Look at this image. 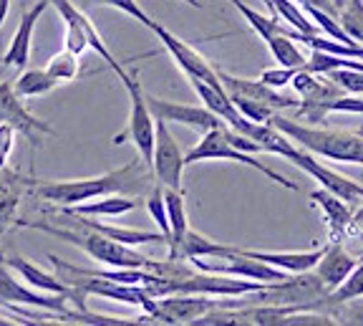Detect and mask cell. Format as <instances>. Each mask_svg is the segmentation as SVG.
<instances>
[{
    "label": "cell",
    "mask_w": 363,
    "mask_h": 326,
    "mask_svg": "<svg viewBox=\"0 0 363 326\" xmlns=\"http://www.w3.org/2000/svg\"><path fill=\"white\" fill-rule=\"evenodd\" d=\"M51 6L48 0H38L30 11L23 13L21 23H18L16 33L11 38V46H8L6 56H3V63H6L8 69H23L30 58V38H33V31L35 23H38V18L45 13V8Z\"/></svg>",
    "instance_id": "18"
},
{
    "label": "cell",
    "mask_w": 363,
    "mask_h": 326,
    "mask_svg": "<svg viewBox=\"0 0 363 326\" xmlns=\"http://www.w3.org/2000/svg\"><path fill=\"white\" fill-rule=\"evenodd\" d=\"M0 298H6L11 303H18V306H33V309H40V311H53L58 314V319L63 321V316L68 314V301H74L71 296L66 293H40L38 288H28L18 283L11 273V266H0Z\"/></svg>",
    "instance_id": "13"
},
{
    "label": "cell",
    "mask_w": 363,
    "mask_h": 326,
    "mask_svg": "<svg viewBox=\"0 0 363 326\" xmlns=\"http://www.w3.org/2000/svg\"><path fill=\"white\" fill-rule=\"evenodd\" d=\"M353 298H363V263H358L356 268L351 271V276H348L340 286H335L333 291L323 298V303L318 306V311H320V314H325L330 306L353 301Z\"/></svg>",
    "instance_id": "29"
},
{
    "label": "cell",
    "mask_w": 363,
    "mask_h": 326,
    "mask_svg": "<svg viewBox=\"0 0 363 326\" xmlns=\"http://www.w3.org/2000/svg\"><path fill=\"white\" fill-rule=\"evenodd\" d=\"M295 3H298V0H265V6L272 11V16L285 21L293 31H301V33H323V31L315 26V21L308 18V13L301 11Z\"/></svg>",
    "instance_id": "25"
},
{
    "label": "cell",
    "mask_w": 363,
    "mask_h": 326,
    "mask_svg": "<svg viewBox=\"0 0 363 326\" xmlns=\"http://www.w3.org/2000/svg\"><path fill=\"white\" fill-rule=\"evenodd\" d=\"M230 3H233V6L242 13V18L247 21L250 26H252V31H255V33L260 36L265 43H270V40L275 38L278 33H288L290 36V26H283L275 16H272V18L260 16V13L252 11V8H250L247 3H242V0H230Z\"/></svg>",
    "instance_id": "28"
},
{
    "label": "cell",
    "mask_w": 363,
    "mask_h": 326,
    "mask_svg": "<svg viewBox=\"0 0 363 326\" xmlns=\"http://www.w3.org/2000/svg\"><path fill=\"white\" fill-rule=\"evenodd\" d=\"M361 134H363V129H361Z\"/></svg>",
    "instance_id": "48"
},
{
    "label": "cell",
    "mask_w": 363,
    "mask_h": 326,
    "mask_svg": "<svg viewBox=\"0 0 363 326\" xmlns=\"http://www.w3.org/2000/svg\"><path fill=\"white\" fill-rule=\"evenodd\" d=\"M6 160H8V155H3V152H0V170L6 167Z\"/></svg>",
    "instance_id": "45"
},
{
    "label": "cell",
    "mask_w": 363,
    "mask_h": 326,
    "mask_svg": "<svg viewBox=\"0 0 363 326\" xmlns=\"http://www.w3.org/2000/svg\"><path fill=\"white\" fill-rule=\"evenodd\" d=\"M147 102L149 109H152V114L157 119H164L167 124L174 121V124H184V126H192L197 132H210V129H217V126H227V121L222 116H217L212 109L202 107H192V104H177L169 102V99H159L147 94Z\"/></svg>",
    "instance_id": "14"
},
{
    "label": "cell",
    "mask_w": 363,
    "mask_h": 326,
    "mask_svg": "<svg viewBox=\"0 0 363 326\" xmlns=\"http://www.w3.org/2000/svg\"><path fill=\"white\" fill-rule=\"evenodd\" d=\"M16 129L11 124H0V152L3 155H11L13 144H16Z\"/></svg>",
    "instance_id": "39"
},
{
    "label": "cell",
    "mask_w": 363,
    "mask_h": 326,
    "mask_svg": "<svg viewBox=\"0 0 363 326\" xmlns=\"http://www.w3.org/2000/svg\"><path fill=\"white\" fill-rule=\"evenodd\" d=\"M338 21L343 31L363 46V0H346V6L338 13Z\"/></svg>",
    "instance_id": "31"
},
{
    "label": "cell",
    "mask_w": 363,
    "mask_h": 326,
    "mask_svg": "<svg viewBox=\"0 0 363 326\" xmlns=\"http://www.w3.org/2000/svg\"><path fill=\"white\" fill-rule=\"evenodd\" d=\"M358 261L363 263V233H361V253H358Z\"/></svg>",
    "instance_id": "46"
},
{
    "label": "cell",
    "mask_w": 363,
    "mask_h": 326,
    "mask_svg": "<svg viewBox=\"0 0 363 326\" xmlns=\"http://www.w3.org/2000/svg\"><path fill=\"white\" fill-rule=\"evenodd\" d=\"M238 251L240 248L212 241V238L197 233V230H187V235H184L179 246L169 253V258H182V261H192V258H230Z\"/></svg>",
    "instance_id": "23"
},
{
    "label": "cell",
    "mask_w": 363,
    "mask_h": 326,
    "mask_svg": "<svg viewBox=\"0 0 363 326\" xmlns=\"http://www.w3.org/2000/svg\"><path fill=\"white\" fill-rule=\"evenodd\" d=\"M325 248H328V243L325 246H313L311 251H245V256H252V258H260V261H265V263L275 266V268L285 271V273H303V271H313L315 268V263L323 258Z\"/></svg>",
    "instance_id": "20"
},
{
    "label": "cell",
    "mask_w": 363,
    "mask_h": 326,
    "mask_svg": "<svg viewBox=\"0 0 363 326\" xmlns=\"http://www.w3.org/2000/svg\"><path fill=\"white\" fill-rule=\"evenodd\" d=\"M139 207V200L136 197H126V195H104V197H96L94 202H81V205H71L63 207L68 212H76V215H91V217H119L126 215V212L136 210Z\"/></svg>",
    "instance_id": "24"
},
{
    "label": "cell",
    "mask_w": 363,
    "mask_h": 326,
    "mask_svg": "<svg viewBox=\"0 0 363 326\" xmlns=\"http://www.w3.org/2000/svg\"><path fill=\"white\" fill-rule=\"evenodd\" d=\"M48 3L56 8L58 16H61L63 23H66V38H63V48L74 51L76 56H81L86 48H94V51H96L99 56L108 63V69H111L113 74H116V76L124 74V71H126L124 63H119L116 58H113V53L108 51L106 43H104L101 33L96 31V26L91 23V18L86 16L84 11H79L71 0H48Z\"/></svg>",
    "instance_id": "6"
},
{
    "label": "cell",
    "mask_w": 363,
    "mask_h": 326,
    "mask_svg": "<svg viewBox=\"0 0 363 326\" xmlns=\"http://www.w3.org/2000/svg\"><path fill=\"white\" fill-rule=\"evenodd\" d=\"M33 180H23L18 172L0 170V235L6 228L18 225V205H21L23 188H30Z\"/></svg>",
    "instance_id": "22"
},
{
    "label": "cell",
    "mask_w": 363,
    "mask_h": 326,
    "mask_svg": "<svg viewBox=\"0 0 363 326\" xmlns=\"http://www.w3.org/2000/svg\"><path fill=\"white\" fill-rule=\"evenodd\" d=\"M68 286L76 288L84 296H101L108 301L129 303V306H142L144 314H152L157 306V298L147 291L144 286H134V283H119V281L101 278V276H89V273H74V271H58Z\"/></svg>",
    "instance_id": "8"
},
{
    "label": "cell",
    "mask_w": 363,
    "mask_h": 326,
    "mask_svg": "<svg viewBox=\"0 0 363 326\" xmlns=\"http://www.w3.org/2000/svg\"><path fill=\"white\" fill-rule=\"evenodd\" d=\"M215 306H225V301H217V296H204V293H169L157 298L154 311L144 316L147 324H194Z\"/></svg>",
    "instance_id": "9"
},
{
    "label": "cell",
    "mask_w": 363,
    "mask_h": 326,
    "mask_svg": "<svg viewBox=\"0 0 363 326\" xmlns=\"http://www.w3.org/2000/svg\"><path fill=\"white\" fill-rule=\"evenodd\" d=\"M182 3H187V6H192V8H202V3H199V0H182Z\"/></svg>",
    "instance_id": "44"
},
{
    "label": "cell",
    "mask_w": 363,
    "mask_h": 326,
    "mask_svg": "<svg viewBox=\"0 0 363 326\" xmlns=\"http://www.w3.org/2000/svg\"><path fill=\"white\" fill-rule=\"evenodd\" d=\"M142 160V157H139ZM139 160H131L129 165L111 170L99 178H81V180H56V183H33V192L40 200L53 202V205L71 207L81 202L96 200L104 195L124 192L134 183L136 172H139Z\"/></svg>",
    "instance_id": "3"
},
{
    "label": "cell",
    "mask_w": 363,
    "mask_h": 326,
    "mask_svg": "<svg viewBox=\"0 0 363 326\" xmlns=\"http://www.w3.org/2000/svg\"><path fill=\"white\" fill-rule=\"evenodd\" d=\"M301 69H290V66H280L278 63V69H265L260 74V81L267 86H272V89H283V86L293 84L295 74H298Z\"/></svg>",
    "instance_id": "37"
},
{
    "label": "cell",
    "mask_w": 363,
    "mask_h": 326,
    "mask_svg": "<svg viewBox=\"0 0 363 326\" xmlns=\"http://www.w3.org/2000/svg\"><path fill=\"white\" fill-rule=\"evenodd\" d=\"M207 160H225V162H240V165H247L252 170H257L260 175H265L267 180L272 183H278L280 188L290 190L295 192L298 185L285 180L280 172L270 170L262 160H257V155H250V152H242L240 147H235L230 142V126H217V129H210V132H204L202 139H199L197 147H192L184 155V162L187 165H194V162H207Z\"/></svg>",
    "instance_id": "5"
},
{
    "label": "cell",
    "mask_w": 363,
    "mask_h": 326,
    "mask_svg": "<svg viewBox=\"0 0 363 326\" xmlns=\"http://www.w3.org/2000/svg\"><path fill=\"white\" fill-rule=\"evenodd\" d=\"M3 263L11 266V271H16V273H21L23 278L28 281V286L38 288V291H45V293H66V296L74 298L76 309H86V303H84L86 296L76 291V288L68 286L61 276L45 273V271H40L38 266H33L23 256H8V258H3Z\"/></svg>",
    "instance_id": "17"
},
{
    "label": "cell",
    "mask_w": 363,
    "mask_h": 326,
    "mask_svg": "<svg viewBox=\"0 0 363 326\" xmlns=\"http://www.w3.org/2000/svg\"><path fill=\"white\" fill-rule=\"evenodd\" d=\"M147 210L152 215V220L159 225V230L167 235V243H169V210H167V195L164 185H154L152 192L147 197Z\"/></svg>",
    "instance_id": "32"
},
{
    "label": "cell",
    "mask_w": 363,
    "mask_h": 326,
    "mask_svg": "<svg viewBox=\"0 0 363 326\" xmlns=\"http://www.w3.org/2000/svg\"><path fill=\"white\" fill-rule=\"evenodd\" d=\"M58 220L63 225H51V223H43V220H18V225L21 228L40 230V233H48L53 238H61V241L81 248L94 261H99L104 266H111V268H147V271L152 268L154 263L152 258L134 251V246H124V243L113 241L108 235L94 230L79 215H74V212L61 210Z\"/></svg>",
    "instance_id": "1"
},
{
    "label": "cell",
    "mask_w": 363,
    "mask_h": 326,
    "mask_svg": "<svg viewBox=\"0 0 363 326\" xmlns=\"http://www.w3.org/2000/svg\"><path fill=\"white\" fill-rule=\"evenodd\" d=\"M303 8L306 6H311V8H320V11H325V13H330V16H335L338 18V13H340V8L335 6L333 0H298Z\"/></svg>",
    "instance_id": "40"
},
{
    "label": "cell",
    "mask_w": 363,
    "mask_h": 326,
    "mask_svg": "<svg viewBox=\"0 0 363 326\" xmlns=\"http://www.w3.org/2000/svg\"><path fill=\"white\" fill-rule=\"evenodd\" d=\"M325 314L333 319V324H363V303H356L353 298V301L330 306Z\"/></svg>",
    "instance_id": "35"
},
{
    "label": "cell",
    "mask_w": 363,
    "mask_h": 326,
    "mask_svg": "<svg viewBox=\"0 0 363 326\" xmlns=\"http://www.w3.org/2000/svg\"><path fill=\"white\" fill-rule=\"evenodd\" d=\"M8 324H18V321L6 311V314H0V326H8Z\"/></svg>",
    "instance_id": "43"
},
{
    "label": "cell",
    "mask_w": 363,
    "mask_h": 326,
    "mask_svg": "<svg viewBox=\"0 0 363 326\" xmlns=\"http://www.w3.org/2000/svg\"><path fill=\"white\" fill-rule=\"evenodd\" d=\"M272 58L280 63V66H290V69H306L308 66V56L295 46V38L288 33H278L275 38L267 43Z\"/></svg>",
    "instance_id": "30"
},
{
    "label": "cell",
    "mask_w": 363,
    "mask_h": 326,
    "mask_svg": "<svg viewBox=\"0 0 363 326\" xmlns=\"http://www.w3.org/2000/svg\"><path fill=\"white\" fill-rule=\"evenodd\" d=\"M358 263H361L358 256L348 253L346 248H343V241H328V248H325L323 258L318 261L313 271H315L318 278L333 291L335 286H340V283L351 276V271L356 268Z\"/></svg>",
    "instance_id": "19"
},
{
    "label": "cell",
    "mask_w": 363,
    "mask_h": 326,
    "mask_svg": "<svg viewBox=\"0 0 363 326\" xmlns=\"http://www.w3.org/2000/svg\"><path fill=\"white\" fill-rule=\"evenodd\" d=\"M222 84H225L227 94L233 99H245V102H257L262 107L272 109V112H283V109H298L301 107V97L293 99L288 94H280V89L262 84L260 79H242V76H233L227 71L217 69Z\"/></svg>",
    "instance_id": "15"
},
{
    "label": "cell",
    "mask_w": 363,
    "mask_h": 326,
    "mask_svg": "<svg viewBox=\"0 0 363 326\" xmlns=\"http://www.w3.org/2000/svg\"><path fill=\"white\" fill-rule=\"evenodd\" d=\"M45 69L51 71L53 76H56L58 81H74L76 76H79V56H76L74 51H68V48H63V51L53 53L51 61H48V66Z\"/></svg>",
    "instance_id": "33"
},
{
    "label": "cell",
    "mask_w": 363,
    "mask_h": 326,
    "mask_svg": "<svg viewBox=\"0 0 363 326\" xmlns=\"http://www.w3.org/2000/svg\"><path fill=\"white\" fill-rule=\"evenodd\" d=\"M164 195H167V210H169V253H172L189 230L187 207H184V192L182 190L164 188Z\"/></svg>",
    "instance_id": "26"
},
{
    "label": "cell",
    "mask_w": 363,
    "mask_h": 326,
    "mask_svg": "<svg viewBox=\"0 0 363 326\" xmlns=\"http://www.w3.org/2000/svg\"><path fill=\"white\" fill-rule=\"evenodd\" d=\"M81 3H84V8H99V6L116 8V11L136 18V21H139V23H142L144 28H149V31H152V26H154V18H149L147 13H144V8L139 6L136 0H81Z\"/></svg>",
    "instance_id": "34"
},
{
    "label": "cell",
    "mask_w": 363,
    "mask_h": 326,
    "mask_svg": "<svg viewBox=\"0 0 363 326\" xmlns=\"http://www.w3.org/2000/svg\"><path fill=\"white\" fill-rule=\"evenodd\" d=\"M187 81L192 84V89L197 92V97L202 99L204 107L212 109L217 116H222L230 129H235V126L245 119V114L240 112L238 107H235L233 97L227 94L225 86H212V84H207V81H202V79H194V76H189Z\"/></svg>",
    "instance_id": "21"
},
{
    "label": "cell",
    "mask_w": 363,
    "mask_h": 326,
    "mask_svg": "<svg viewBox=\"0 0 363 326\" xmlns=\"http://www.w3.org/2000/svg\"><path fill=\"white\" fill-rule=\"evenodd\" d=\"M8 8H11V0H0V26L6 23V16H8Z\"/></svg>",
    "instance_id": "42"
},
{
    "label": "cell",
    "mask_w": 363,
    "mask_h": 326,
    "mask_svg": "<svg viewBox=\"0 0 363 326\" xmlns=\"http://www.w3.org/2000/svg\"><path fill=\"white\" fill-rule=\"evenodd\" d=\"M311 200L323 210V220L328 223L330 230V241H346L348 235H361L353 225V210L348 200H343L325 188L313 190Z\"/></svg>",
    "instance_id": "16"
},
{
    "label": "cell",
    "mask_w": 363,
    "mask_h": 326,
    "mask_svg": "<svg viewBox=\"0 0 363 326\" xmlns=\"http://www.w3.org/2000/svg\"><path fill=\"white\" fill-rule=\"evenodd\" d=\"M330 79L335 84H340L348 94H356V97H363V71L358 69H335L330 71Z\"/></svg>",
    "instance_id": "36"
},
{
    "label": "cell",
    "mask_w": 363,
    "mask_h": 326,
    "mask_svg": "<svg viewBox=\"0 0 363 326\" xmlns=\"http://www.w3.org/2000/svg\"><path fill=\"white\" fill-rule=\"evenodd\" d=\"M119 79L131 99V109H129V124H126L124 132L113 137V144H124L126 139H131L139 157H142V162L147 167H152L154 142H157V119H154L152 109H149L147 92L142 89V81H139L136 71H124Z\"/></svg>",
    "instance_id": "4"
},
{
    "label": "cell",
    "mask_w": 363,
    "mask_h": 326,
    "mask_svg": "<svg viewBox=\"0 0 363 326\" xmlns=\"http://www.w3.org/2000/svg\"><path fill=\"white\" fill-rule=\"evenodd\" d=\"M330 114H363V99H358L356 94H346L338 102H333Z\"/></svg>",
    "instance_id": "38"
},
{
    "label": "cell",
    "mask_w": 363,
    "mask_h": 326,
    "mask_svg": "<svg viewBox=\"0 0 363 326\" xmlns=\"http://www.w3.org/2000/svg\"><path fill=\"white\" fill-rule=\"evenodd\" d=\"M58 84H61V81L48 69H28L18 76L13 86H16V92L21 94V97L30 99V97H43V94L53 92Z\"/></svg>",
    "instance_id": "27"
},
{
    "label": "cell",
    "mask_w": 363,
    "mask_h": 326,
    "mask_svg": "<svg viewBox=\"0 0 363 326\" xmlns=\"http://www.w3.org/2000/svg\"><path fill=\"white\" fill-rule=\"evenodd\" d=\"M184 167H187V162H184V155H182L174 134L169 132L164 119H157V142H154L152 160V172L157 183L172 190H182V172H184Z\"/></svg>",
    "instance_id": "12"
},
{
    "label": "cell",
    "mask_w": 363,
    "mask_h": 326,
    "mask_svg": "<svg viewBox=\"0 0 363 326\" xmlns=\"http://www.w3.org/2000/svg\"><path fill=\"white\" fill-rule=\"evenodd\" d=\"M333 3H335V6H338V8H343V6H346V0H333Z\"/></svg>",
    "instance_id": "47"
},
{
    "label": "cell",
    "mask_w": 363,
    "mask_h": 326,
    "mask_svg": "<svg viewBox=\"0 0 363 326\" xmlns=\"http://www.w3.org/2000/svg\"><path fill=\"white\" fill-rule=\"evenodd\" d=\"M293 89L301 97L298 107V119H306L308 124H320L330 114L333 102L346 97V89L335 84L328 74H313L308 69H301L293 79Z\"/></svg>",
    "instance_id": "7"
},
{
    "label": "cell",
    "mask_w": 363,
    "mask_h": 326,
    "mask_svg": "<svg viewBox=\"0 0 363 326\" xmlns=\"http://www.w3.org/2000/svg\"><path fill=\"white\" fill-rule=\"evenodd\" d=\"M353 225H356L358 233H363V202L353 210Z\"/></svg>",
    "instance_id": "41"
},
{
    "label": "cell",
    "mask_w": 363,
    "mask_h": 326,
    "mask_svg": "<svg viewBox=\"0 0 363 326\" xmlns=\"http://www.w3.org/2000/svg\"><path fill=\"white\" fill-rule=\"evenodd\" d=\"M270 124L278 126L280 132L288 134L298 147L308 149L311 155L325 157L333 162H351L363 165V134L361 132H343V129H320L315 124L285 119L280 114L270 116Z\"/></svg>",
    "instance_id": "2"
},
{
    "label": "cell",
    "mask_w": 363,
    "mask_h": 326,
    "mask_svg": "<svg viewBox=\"0 0 363 326\" xmlns=\"http://www.w3.org/2000/svg\"><path fill=\"white\" fill-rule=\"evenodd\" d=\"M0 124H11L18 134L28 139L33 147L40 144V137H53V129L48 121L38 119L21 104V94L16 92L13 84H0Z\"/></svg>",
    "instance_id": "10"
},
{
    "label": "cell",
    "mask_w": 363,
    "mask_h": 326,
    "mask_svg": "<svg viewBox=\"0 0 363 326\" xmlns=\"http://www.w3.org/2000/svg\"><path fill=\"white\" fill-rule=\"evenodd\" d=\"M152 33L162 40V46H164L167 53L174 58V63L184 71L187 79L189 76H194V79H202L212 86H225L215 66H212V63L207 61V58H204L194 46H189V43H184L182 38H177L174 33H169V31H167L162 23H157V21H154V26H152Z\"/></svg>",
    "instance_id": "11"
}]
</instances>
